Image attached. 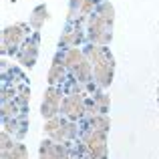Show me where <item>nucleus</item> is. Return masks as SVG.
Instances as JSON below:
<instances>
[{
	"mask_svg": "<svg viewBox=\"0 0 159 159\" xmlns=\"http://www.w3.org/2000/svg\"><path fill=\"white\" fill-rule=\"evenodd\" d=\"M115 18V10L109 2H101L99 10L89 20V36L97 44H107L111 40V26Z\"/></svg>",
	"mask_w": 159,
	"mask_h": 159,
	"instance_id": "f257e3e1",
	"label": "nucleus"
},
{
	"mask_svg": "<svg viewBox=\"0 0 159 159\" xmlns=\"http://www.w3.org/2000/svg\"><path fill=\"white\" fill-rule=\"evenodd\" d=\"M89 61L93 65V75L101 87H109L113 81V57L107 48L103 47H89Z\"/></svg>",
	"mask_w": 159,
	"mask_h": 159,
	"instance_id": "f03ea898",
	"label": "nucleus"
},
{
	"mask_svg": "<svg viewBox=\"0 0 159 159\" xmlns=\"http://www.w3.org/2000/svg\"><path fill=\"white\" fill-rule=\"evenodd\" d=\"M85 145L91 151V157L93 159H107V143H105V133L101 131H93L89 129L85 135Z\"/></svg>",
	"mask_w": 159,
	"mask_h": 159,
	"instance_id": "7ed1b4c3",
	"label": "nucleus"
},
{
	"mask_svg": "<svg viewBox=\"0 0 159 159\" xmlns=\"http://www.w3.org/2000/svg\"><path fill=\"white\" fill-rule=\"evenodd\" d=\"M44 131L57 141H65L70 139L75 135V125L73 123H66V121L61 119H48V123L44 125Z\"/></svg>",
	"mask_w": 159,
	"mask_h": 159,
	"instance_id": "20e7f679",
	"label": "nucleus"
},
{
	"mask_svg": "<svg viewBox=\"0 0 159 159\" xmlns=\"http://www.w3.org/2000/svg\"><path fill=\"white\" fill-rule=\"evenodd\" d=\"M28 36V26L26 24H12L4 30V51L14 48Z\"/></svg>",
	"mask_w": 159,
	"mask_h": 159,
	"instance_id": "39448f33",
	"label": "nucleus"
},
{
	"mask_svg": "<svg viewBox=\"0 0 159 159\" xmlns=\"http://www.w3.org/2000/svg\"><path fill=\"white\" fill-rule=\"evenodd\" d=\"M58 101H61V91L57 87H48V91L44 93V101H43V107H40V113L47 119H54V115L58 113Z\"/></svg>",
	"mask_w": 159,
	"mask_h": 159,
	"instance_id": "423d86ee",
	"label": "nucleus"
},
{
	"mask_svg": "<svg viewBox=\"0 0 159 159\" xmlns=\"http://www.w3.org/2000/svg\"><path fill=\"white\" fill-rule=\"evenodd\" d=\"M62 113H65L69 119H77L85 113V105H83V97L79 93H73L62 101Z\"/></svg>",
	"mask_w": 159,
	"mask_h": 159,
	"instance_id": "0eeeda50",
	"label": "nucleus"
},
{
	"mask_svg": "<svg viewBox=\"0 0 159 159\" xmlns=\"http://www.w3.org/2000/svg\"><path fill=\"white\" fill-rule=\"evenodd\" d=\"M66 149L62 145H57L52 141H44L40 145V159H65Z\"/></svg>",
	"mask_w": 159,
	"mask_h": 159,
	"instance_id": "6e6552de",
	"label": "nucleus"
},
{
	"mask_svg": "<svg viewBox=\"0 0 159 159\" xmlns=\"http://www.w3.org/2000/svg\"><path fill=\"white\" fill-rule=\"evenodd\" d=\"M36 51H39V34H34L30 43L24 44L22 52H20V57H18L20 62L26 65V66H32V65H34V58H36Z\"/></svg>",
	"mask_w": 159,
	"mask_h": 159,
	"instance_id": "1a4fd4ad",
	"label": "nucleus"
},
{
	"mask_svg": "<svg viewBox=\"0 0 159 159\" xmlns=\"http://www.w3.org/2000/svg\"><path fill=\"white\" fill-rule=\"evenodd\" d=\"M62 62H65L66 69L75 70L81 62H85V57H83V52L79 51V48H69V51L65 52V58H62Z\"/></svg>",
	"mask_w": 159,
	"mask_h": 159,
	"instance_id": "9d476101",
	"label": "nucleus"
},
{
	"mask_svg": "<svg viewBox=\"0 0 159 159\" xmlns=\"http://www.w3.org/2000/svg\"><path fill=\"white\" fill-rule=\"evenodd\" d=\"M62 75H65V62H61L57 57L52 66H51V70H48V83H51V87H54L57 83L62 81Z\"/></svg>",
	"mask_w": 159,
	"mask_h": 159,
	"instance_id": "9b49d317",
	"label": "nucleus"
},
{
	"mask_svg": "<svg viewBox=\"0 0 159 159\" xmlns=\"http://www.w3.org/2000/svg\"><path fill=\"white\" fill-rule=\"evenodd\" d=\"M95 2H97V0H70V14L75 16V12H79V14H89V12L93 10Z\"/></svg>",
	"mask_w": 159,
	"mask_h": 159,
	"instance_id": "f8f14e48",
	"label": "nucleus"
},
{
	"mask_svg": "<svg viewBox=\"0 0 159 159\" xmlns=\"http://www.w3.org/2000/svg\"><path fill=\"white\" fill-rule=\"evenodd\" d=\"M47 18H48L47 6H39V8H34V12H32V16H30V24L39 30V28L44 24V20H47Z\"/></svg>",
	"mask_w": 159,
	"mask_h": 159,
	"instance_id": "ddd939ff",
	"label": "nucleus"
},
{
	"mask_svg": "<svg viewBox=\"0 0 159 159\" xmlns=\"http://www.w3.org/2000/svg\"><path fill=\"white\" fill-rule=\"evenodd\" d=\"M4 159H26V147H24L22 143H16L10 147V151L2 153Z\"/></svg>",
	"mask_w": 159,
	"mask_h": 159,
	"instance_id": "4468645a",
	"label": "nucleus"
},
{
	"mask_svg": "<svg viewBox=\"0 0 159 159\" xmlns=\"http://www.w3.org/2000/svg\"><path fill=\"white\" fill-rule=\"evenodd\" d=\"M73 73L79 77V81H83V83H85V81H89V79H91V62H89V61L81 62V65H79L77 69L73 70Z\"/></svg>",
	"mask_w": 159,
	"mask_h": 159,
	"instance_id": "2eb2a0df",
	"label": "nucleus"
},
{
	"mask_svg": "<svg viewBox=\"0 0 159 159\" xmlns=\"http://www.w3.org/2000/svg\"><path fill=\"white\" fill-rule=\"evenodd\" d=\"M97 105H99V113L109 111V97L107 95H97Z\"/></svg>",
	"mask_w": 159,
	"mask_h": 159,
	"instance_id": "dca6fc26",
	"label": "nucleus"
},
{
	"mask_svg": "<svg viewBox=\"0 0 159 159\" xmlns=\"http://www.w3.org/2000/svg\"><path fill=\"white\" fill-rule=\"evenodd\" d=\"M77 40H79V32L77 30H75V32H66V34L65 36H62V43H77Z\"/></svg>",
	"mask_w": 159,
	"mask_h": 159,
	"instance_id": "f3484780",
	"label": "nucleus"
}]
</instances>
